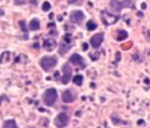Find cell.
<instances>
[{
	"label": "cell",
	"mask_w": 150,
	"mask_h": 128,
	"mask_svg": "<svg viewBox=\"0 0 150 128\" xmlns=\"http://www.w3.org/2000/svg\"><path fill=\"white\" fill-rule=\"evenodd\" d=\"M110 9L114 13H120L124 7H129L131 8L134 7V1L133 0H123V1H120V0H110Z\"/></svg>",
	"instance_id": "6da1fadb"
},
{
	"label": "cell",
	"mask_w": 150,
	"mask_h": 128,
	"mask_svg": "<svg viewBox=\"0 0 150 128\" xmlns=\"http://www.w3.org/2000/svg\"><path fill=\"white\" fill-rule=\"evenodd\" d=\"M42 99H44V102L46 106H53L55 103V101L57 100V92L55 88H48V90L44 93V96H42Z\"/></svg>",
	"instance_id": "7a4b0ae2"
},
{
	"label": "cell",
	"mask_w": 150,
	"mask_h": 128,
	"mask_svg": "<svg viewBox=\"0 0 150 128\" xmlns=\"http://www.w3.org/2000/svg\"><path fill=\"white\" fill-rule=\"evenodd\" d=\"M57 65V59L55 56H44L40 60V66H41L45 71H51Z\"/></svg>",
	"instance_id": "3957f363"
},
{
	"label": "cell",
	"mask_w": 150,
	"mask_h": 128,
	"mask_svg": "<svg viewBox=\"0 0 150 128\" xmlns=\"http://www.w3.org/2000/svg\"><path fill=\"white\" fill-rule=\"evenodd\" d=\"M54 123H55V126L57 128H63V127H66L69 123V116H68V114H66V113H60V114H57L56 117H55V120H54Z\"/></svg>",
	"instance_id": "277c9868"
},
{
	"label": "cell",
	"mask_w": 150,
	"mask_h": 128,
	"mask_svg": "<svg viewBox=\"0 0 150 128\" xmlns=\"http://www.w3.org/2000/svg\"><path fill=\"white\" fill-rule=\"evenodd\" d=\"M62 72H63V76L61 79V82L63 85H66V84H68L69 81H71V79H72V68H71L69 62H67L62 66Z\"/></svg>",
	"instance_id": "5b68a950"
},
{
	"label": "cell",
	"mask_w": 150,
	"mask_h": 128,
	"mask_svg": "<svg viewBox=\"0 0 150 128\" xmlns=\"http://www.w3.org/2000/svg\"><path fill=\"white\" fill-rule=\"evenodd\" d=\"M69 62L73 64L74 66L76 67H81V68H85L86 67V61H85V59L80 55V54H73L71 58H69Z\"/></svg>",
	"instance_id": "8992f818"
},
{
	"label": "cell",
	"mask_w": 150,
	"mask_h": 128,
	"mask_svg": "<svg viewBox=\"0 0 150 128\" xmlns=\"http://www.w3.org/2000/svg\"><path fill=\"white\" fill-rule=\"evenodd\" d=\"M118 20V17L117 15H113V14H109L107 12H102V21L104 23V25L109 26V25H113Z\"/></svg>",
	"instance_id": "52a82bcc"
},
{
	"label": "cell",
	"mask_w": 150,
	"mask_h": 128,
	"mask_svg": "<svg viewBox=\"0 0 150 128\" xmlns=\"http://www.w3.org/2000/svg\"><path fill=\"white\" fill-rule=\"evenodd\" d=\"M85 19V14L82 11H73L71 13V21L74 24H81Z\"/></svg>",
	"instance_id": "ba28073f"
},
{
	"label": "cell",
	"mask_w": 150,
	"mask_h": 128,
	"mask_svg": "<svg viewBox=\"0 0 150 128\" xmlns=\"http://www.w3.org/2000/svg\"><path fill=\"white\" fill-rule=\"evenodd\" d=\"M76 97V94L73 92V90H67L62 93V101L65 103H71L75 100Z\"/></svg>",
	"instance_id": "9c48e42d"
},
{
	"label": "cell",
	"mask_w": 150,
	"mask_h": 128,
	"mask_svg": "<svg viewBox=\"0 0 150 128\" xmlns=\"http://www.w3.org/2000/svg\"><path fill=\"white\" fill-rule=\"evenodd\" d=\"M103 33H97V34H94L92 38H91V45L94 47V48H98L101 46L102 41H103Z\"/></svg>",
	"instance_id": "30bf717a"
},
{
	"label": "cell",
	"mask_w": 150,
	"mask_h": 128,
	"mask_svg": "<svg viewBox=\"0 0 150 128\" xmlns=\"http://www.w3.org/2000/svg\"><path fill=\"white\" fill-rule=\"evenodd\" d=\"M55 47H56V41L54 40V39H52V38L46 39V40L44 41V48L46 51H48V52L53 51Z\"/></svg>",
	"instance_id": "8fae6325"
},
{
	"label": "cell",
	"mask_w": 150,
	"mask_h": 128,
	"mask_svg": "<svg viewBox=\"0 0 150 128\" xmlns=\"http://www.w3.org/2000/svg\"><path fill=\"white\" fill-rule=\"evenodd\" d=\"M71 47H72V45L71 44H68V42H61L60 44V47H59V53L61 54V55H63V54H66L69 50H71Z\"/></svg>",
	"instance_id": "7c38bea8"
},
{
	"label": "cell",
	"mask_w": 150,
	"mask_h": 128,
	"mask_svg": "<svg viewBox=\"0 0 150 128\" xmlns=\"http://www.w3.org/2000/svg\"><path fill=\"white\" fill-rule=\"evenodd\" d=\"M28 27H29L31 31H38V29L40 28L39 20H38V19H32V20L29 21V24H28Z\"/></svg>",
	"instance_id": "4fadbf2b"
},
{
	"label": "cell",
	"mask_w": 150,
	"mask_h": 128,
	"mask_svg": "<svg viewBox=\"0 0 150 128\" xmlns=\"http://www.w3.org/2000/svg\"><path fill=\"white\" fill-rule=\"evenodd\" d=\"M128 38V33H127V31H123V29H121V31H118L117 32V36H116V39L118 41H123V40H126V39Z\"/></svg>",
	"instance_id": "5bb4252c"
},
{
	"label": "cell",
	"mask_w": 150,
	"mask_h": 128,
	"mask_svg": "<svg viewBox=\"0 0 150 128\" xmlns=\"http://www.w3.org/2000/svg\"><path fill=\"white\" fill-rule=\"evenodd\" d=\"M3 128H18V126H17V122L14 120H7L4 122Z\"/></svg>",
	"instance_id": "9a60e30c"
},
{
	"label": "cell",
	"mask_w": 150,
	"mask_h": 128,
	"mask_svg": "<svg viewBox=\"0 0 150 128\" xmlns=\"http://www.w3.org/2000/svg\"><path fill=\"white\" fill-rule=\"evenodd\" d=\"M9 59H11V54H9L8 52H4L1 54V56H0V62L1 64H6L9 61Z\"/></svg>",
	"instance_id": "2e32d148"
},
{
	"label": "cell",
	"mask_w": 150,
	"mask_h": 128,
	"mask_svg": "<svg viewBox=\"0 0 150 128\" xmlns=\"http://www.w3.org/2000/svg\"><path fill=\"white\" fill-rule=\"evenodd\" d=\"M73 82L76 85V86H81L82 85V82H83V76L82 75H75L74 78H73Z\"/></svg>",
	"instance_id": "e0dca14e"
},
{
	"label": "cell",
	"mask_w": 150,
	"mask_h": 128,
	"mask_svg": "<svg viewBox=\"0 0 150 128\" xmlns=\"http://www.w3.org/2000/svg\"><path fill=\"white\" fill-rule=\"evenodd\" d=\"M96 27H97V25L93 20H89L87 23V29H88V31H94V29H96Z\"/></svg>",
	"instance_id": "ac0fdd59"
},
{
	"label": "cell",
	"mask_w": 150,
	"mask_h": 128,
	"mask_svg": "<svg viewBox=\"0 0 150 128\" xmlns=\"http://www.w3.org/2000/svg\"><path fill=\"white\" fill-rule=\"evenodd\" d=\"M49 9H51V4H49L48 1L42 4V11L44 12H47V11H49Z\"/></svg>",
	"instance_id": "d6986e66"
},
{
	"label": "cell",
	"mask_w": 150,
	"mask_h": 128,
	"mask_svg": "<svg viewBox=\"0 0 150 128\" xmlns=\"http://www.w3.org/2000/svg\"><path fill=\"white\" fill-rule=\"evenodd\" d=\"M63 41H65V42H68V44H71V41H72V35L69 34V33H67V34L63 36Z\"/></svg>",
	"instance_id": "ffe728a7"
},
{
	"label": "cell",
	"mask_w": 150,
	"mask_h": 128,
	"mask_svg": "<svg viewBox=\"0 0 150 128\" xmlns=\"http://www.w3.org/2000/svg\"><path fill=\"white\" fill-rule=\"evenodd\" d=\"M19 25H20V28H21L22 31L26 33V31H27V26H26V23H25L24 20H21V21L19 23Z\"/></svg>",
	"instance_id": "44dd1931"
},
{
	"label": "cell",
	"mask_w": 150,
	"mask_h": 128,
	"mask_svg": "<svg viewBox=\"0 0 150 128\" xmlns=\"http://www.w3.org/2000/svg\"><path fill=\"white\" fill-rule=\"evenodd\" d=\"M27 1V0H15V4L17 5H22V4H25Z\"/></svg>",
	"instance_id": "7402d4cb"
},
{
	"label": "cell",
	"mask_w": 150,
	"mask_h": 128,
	"mask_svg": "<svg viewBox=\"0 0 150 128\" xmlns=\"http://www.w3.org/2000/svg\"><path fill=\"white\" fill-rule=\"evenodd\" d=\"M82 50H83V51H87V50H88V44H87V42H83V44H82Z\"/></svg>",
	"instance_id": "603a6c76"
},
{
	"label": "cell",
	"mask_w": 150,
	"mask_h": 128,
	"mask_svg": "<svg viewBox=\"0 0 150 128\" xmlns=\"http://www.w3.org/2000/svg\"><path fill=\"white\" fill-rule=\"evenodd\" d=\"M28 3H31V4H33V5H36V3H38V0H27Z\"/></svg>",
	"instance_id": "cb8c5ba5"
}]
</instances>
